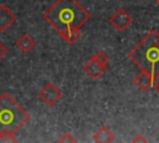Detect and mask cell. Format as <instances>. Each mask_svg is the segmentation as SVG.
Returning <instances> with one entry per match:
<instances>
[{
	"instance_id": "6da1fadb",
	"label": "cell",
	"mask_w": 159,
	"mask_h": 143,
	"mask_svg": "<svg viewBox=\"0 0 159 143\" xmlns=\"http://www.w3.org/2000/svg\"><path fill=\"white\" fill-rule=\"evenodd\" d=\"M42 17L60 34L68 27L81 29L91 15L77 0H57L43 12Z\"/></svg>"
},
{
	"instance_id": "7a4b0ae2",
	"label": "cell",
	"mask_w": 159,
	"mask_h": 143,
	"mask_svg": "<svg viewBox=\"0 0 159 143\" xmlns=\"http://www.w3.org/2000/svg\"><path fill=\"white\" fill-rule=\"evenodd\" d=\"M128 57L140 70L159 78V32L150 30L128 53Z\"/></svg>"
},
{
	"instance_id": "3957f363",
	"label": "cell",
	"mask_w": 159,
	"mask_h": 143,
	"mask_svg": "<svg viewBox=\"0 0 159 143\" xmlns=\"http://www.w3.org/2000/svg\"><path fill=\"white\" fill-rule=\"evenodd\" d=\"M30 121V114L6 92L0 95V132L16 133Z\"/></svg>"
},
{
	"instance_id": "277c9868",
	"label": "cell",
	"mask_w": 159,
	"mask_h": 143,
	"mask_svg": "<svg viewBox=\"0 0 159 143\" xmlns=\"http://www.w3.org/2000/svg\"><path fill=\"white\" fill-rule=\"evenodd\" d=\"M39 98L48 107L56 106L61 98H62V91L52 82L47 83L40 92H39Z\"/></svg>"
},
{
	"instance_id": "5b68a950",
	"label": "cell",
	"mask_w": 159,
	"mask_h": 143,
	"mask_svg": "<svg viewBox=\"0 0 159 143\" xmlns=\"http://www.w3.org/2000/svg\"><path fill=\"white\" fill-rule=\"evenodd\" d=\"M109 24L119 32L125 31L133 22V17L127 12L124 9H118L111 17H109Z\"/></svg>"
},
{
	"instance_id": "8992f818",
	"label": "cell",
	"mask_w": 159,
	"mask_h": 143,
	"mask_svg": "<svg viewBox=\"0 0 159 143\" xmlns=\"http://www.w3.org/2000/svg\"><path fill=\"white\" fill-rule=\"evenodd\" d=\"M83 71H84V73H86L88 77H91V78H93V80H98L99 77H102V76L106 73L107 66H103V65L98 63L97 61H94V60L91 57V58L83 65Z\"/></svg>"
},
{
	"instance_id": "52a82bcc",
	"label": "cell",
	"mask_w": 159,
	"mask_h": 143,
	"mask_svg": "<svg viewBox=\"0 0 159 143\" xmlns=\"http://www.w3.org/2000/svg\"><path fill=\"white\" fill-rule=\"evenodd\" d=\"M16 21L14 12L5 5H0V31H6Z\"/></svg>"
},
{
	"instance_id": "ba28073f",
	"label": "cell",
	"mask_w": 159,
	"mask_h": 143,
	"mask_svg": "<svg viewBox=\"0 0 159 143\" xmlns=\"http://www.w3.org/2000/svg\"><path fill=\"white\" fill-rule=\"evenodd\" d=\"M154 81H155V78H154L149 72L143 71V70H142V71L134 77V80H133L134 85H135L139 90H142V91H147V90H149L150 87H153Z\"/></svg>"
},
{
	"instance_id": "9c48e42d",
	"label": "cell",
	"mask_w": 159,
	"mask_h": 143,
	"mask_svg": "<svg viewBox=\"0 0 159 143\" xmlns=\"http://www.w3.org/2000/svg\"><path fill=\"white\" fill-rule=\"evenodd\" d=\"M16 46L20 51H22L24 53H29L30 51H32L36 46V41L27 34H24L17 41H16Z\"/></svg>"
},
{
	"instance_id": "30bf717a",
	"label": "cell",
	"mask_w": 159,
	"mask_h": 143,
	"mask_svg": "<svg viewBox=\"0 0 159 143\" xmlns=\"http://www.w3.org/2000/svg\"><path fill=\"white\" fill-rule=\"evenodd\" d=\"M93 141L97 143H111L114 141V134L109 128L103 126L93 134Z\"/></svg>"
},
{
	"instance_id": "8fae6325",
	"label": "cell",
	"mask_w": 159,
	"mask_h": 143,
	"mask_svg": "<svg viewBox=\"0 0 159 143\" xmlns=\"http://www.w3.org/2000/svg\"><path fill=\"white\" fill-rule=\"evenodd\" d=\"M60 36L70 45L77 42L81 39V29L77 27H68L66 30H63L62 32H60Z\"/></svg>"
},
{
	"instance_id": "7c38bea8",
	"label": "cell",
	"mask_w": 159,
	"mask_h": 143,
	"mask_svg": "<svg viewBox=\"0 0 159 143\" xmlns=\"http://www.w3.org/2000/svg\"><path fill=\"white\" fill-rule=\"evenodd\" d=\"M14 134L15 133H11L7 131L0 132V143H15V142H17V139Z\"/></svg>"
},
{
	"instance_id": "4fadbf2b",
	"label": "cell",
	"mask_w": 159,
	"mask_h": 143,
	"mask_svg": "<svg viewBox=\"0 0 159 143\" xmlns=\"http://www.w3.org/2000/svg\"><path fill=\"white\" fill-rule=\"evenodd\" d=\"M92 58H93L94 61H97L98 63H101V65L108 67V62H109V60H108V56H107L104 52L98 51V52H96V53L92 56Z\"/></svg>"
},
{
	"instance_id": "5bb4252c",
	"label": "cell",
	"mask_w": 159,
	"mask_h": 143,
	"mask_svg": "<svg viewBox=\"0 0 159 143\" xmlns=\"http://www.w3.org/2000/svg\"><path fill=\"white\" fill-rule=\"evenodd\" d=\"M61 143H70V142H76V139L72 137V134H70V133H65V134H62V137L58 139Z\"/></svg>"
},
{
	"instance_id": "9a60e30c",
	"label": "cell",
	"mask_w": 159,
	"mask_h": 143,
	"mask_svg": "<svg viewBox=\"0 0 159 143\" xmlns=\"http://www.w3.org/2000/svg\"><path fill=\"white\" fill-rule=\"evenodd\" d=\"M6 53H7V48H6V47H5V45L0 41V60H1Z\"/></svg>"
},
{
	"instance_id": "2e32d148",
	"label": "cell",
	"mask_w": 159,
	"mask_h": 143,
	"mask_svg": "<svg viewBox=\"0 0 159 143\" xmlns=\"http://www.w3.org/2000/svg\"><path fill=\"white\" fill-rule=\"evenodd\" d=\"M133 142H134V143H137V142H143V143H144V142H147V139H145L144 137H142L140 134H138V136L133 139Z\"/></svg>"
},
{
	"instance_id": "e0dca14e",
	"label": "cell",
	"mask_w": 159,
	"mask_h": 143,
	"mask_svg": "<svg viewBox=\"0 0 159 143\" xmlns=\"http://www.w3.org/2000/svg\"><path fill=\"white\" fill-rule=\"evenodd\" d=\"M153 87H154V91L159 95V78H157V82L153 83Z\"/></svg>"
},
{
	"instance_id": "ac0fdd59",
	"label": "cell",
	"mask_w": 159,
	"mask_h": 143,
	"mask_svg": "<svg viewBox=\"0 0 159 143\" xmlns=\"http://www.w3.org/2000/svg\"><path fill=\"white\" fill-rule=\"evenodd\" d=\"M155 4H157V5L159 6V0H155Z\"/></svg>"
}]
</instances>
